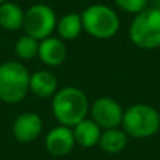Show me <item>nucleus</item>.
<instances>
[{
  "label": "nucleus",
  "instance_id": "nucleus-1",
  "mask_svg": "<svg viewBox=\"0 0 160 160\" xmlns=\"http://www.w3.org/2000/svg\"><path fill=\"white\" fill-rule=\"evenodd\" d=\"M52 114L59 125L73 128L86 119L90 112V101L83 90L75 86H66L52 97Z\"/></svg>",
  "mask_w": 160,
  "mask_h": 160
},
{
  "label": "nucleus",
  "instance_id": "nucleus-2",
  "mask_svg": "<svg viewBox=\"0 0 160 160\" xmlns=\"http://www.w3.org/2000/svg\"><path fill=\"white\" fill-rule=\"evenodd\" d=\"M28 69L18 61L0 63V101L4 104H18L30 93Z\"/></svg>",
  "mask_w": 160,
  "mask_h": 160
},
{
  "label": "nucleus",
  "instance_id": "nucleus-3",
  "mask_svg": "<svg viewBox=\"0 0 160 160\" xmlns=\"http://www.w3.org/2000/svg\"><path fill=\"white\" fill-rule=\"evenodd\" d=\"M121 127L128 138H150L155 136L160 129V114L153 105L138 102L124 111Z\"/></svg>",
  "mask_w": 160,
  "mask_h": 160
},
{
  "label": "nucleus",
  "instance_id": "nucleus-4",
  "mask_svg": "<svg viewBox=\"0 0 160 160\" xmlns=\"http://www.w3.org/2000/svg\"><path fill=\"white\" fill-rule=\"evenodd\" d=\"M129 39L141 49L152 51L160 48V10L148 6L135 14L129 25Z\"/></svg>",
  "mask_w": 160,
  "mask_h": 160
},
{
  "label": "nucleus",
  "instance_id": "nucleus-5",
  "mask_svg": "<svg viewBox=\"0 0 160 160\" xmlns=\"http://www.w3.org/2000/svg\"><path fill=\"white\" fill-rule=\"evenodd\" d=\"M83 31L96 39H110L119 30V17L107 4H91L83 10Z\"/></svg>",
  "mask_w": 160,
  "mask_h": 160
},
{
  "label": "nucleus",
  "instance_id": "nucleus-6",
  "mask_svg": "<svg viewBox=\"0 0 160 160\" xmlns=\"http://www.w3.org/2000/svg\"><path fill=\"white\" fill-rule=\"evenodd\" d=\"M58 18L52 7L44 3H37L28 7L24 13L22 30L24 34L35 38L37 41L52 37L56 31Z\"/></svg>",
  "mask_w": 160,
  "mask_h": 160
},
{
  "label": "nucleus",
  "instance_id": "nucleus-7",
  "mask_svg": "<svg viewBox=\"0 0 160 160\" xmlns=\"http://www.w3.org/2000/svg\"><path fill=\"white\" fill-rule=\"evenodd\" d=\"M124 108L112 97H98L90 104V118L102 131L119 128L124 118Z\"/></svg>",
  "mask_w": 160,
  "mask_h": 160
},
{
  "label": "nucleus",
  "instance_id": "nucleus-8",
  "mask_svg": "<svg viewBox=\"0 0 160 160\" xmlns=\"http://www.w3.org/2000/svg\"><path fill=\"white\" fill-rule=\"evenodd\" d=\"M44 129V122L42 118L37 112L27 111L21 112L16 117L13 125H11V132L20 143H31L35 139L39 138Z\"/></svg>",
  "mask_w": 160,
  "mask_h": 160
},
{
  "label": "nucleus",
  "instance_id": "nucleus-9",
  "mask_svg": "<svg viewBox=\"0 0 160 160\" xmlns=\"http://www.w3.org/2000/svg\"><path fill=\"white\" fill-rule=\"evenodd\" d=\"M76 146L73 129L65 125L53 127L45 138V149L51 156L63 158L68 156Z\"/></svg>",
  "mask_w": 160,
  "mask_h": 160
},
{
  "label": "nucleus",
  "instance_id": "nucleus-10",
  "mask_svg": "<svg viewBox=\"0 0 160 160\" xmlns=\"http://www.w3.org/2000/svg\"><path fill=\"white\" fill-rule=\"evenodd\" d=\"M68 56V48L63 39L58 37H48V38L39 41L38 58L47 66L56 68L61 66Z\"/></svg>",
  "mask_w": 160,
  "mask_h": 160
},
{
  "label": "nucleus",
  "instance_id": "nucleus-11",
  "mask_svg": "<svg viewBox=\"0 0 160 160\" xmlns=\"http://www.w3.org/2000/svg\"><path fill=\"white\" fill-rule=\"evenodd\" d=\"M59 90L58 78L49 70H37L30 76V91L39 98H49Z\"/></svg>",
  "mask_w": 160,
  "mask_h": 160
},
{
  "label": "nucleus",
  "instance_id": "nucleus-12",
  "mask_svg": "<svg viewBox=\"0 0 160 160\" xmlns=\"http://www.w3.org/2000/svg\"><path fill=\"white\" fill-rule=\"evenodd\" d=\"M72 129H73V135H75L76 145L86 148V149L98 146L102 129L91 118L87 117L86 119L80 121L78 125H75Z\"/></svg>",
  "mask_w": 160,
  "mask_h": 160
},
{
  "label": "nucleus",
  "instance_id": "nucleus-13",
  "mask_svg": "<svg viewBox=\"0 0 160 160\" xmlns=\"http://www.w3.org/2000/svg\"><path fill=\"white\" fill-rule=\"evenodd\" d=\"M128 135L122 128H112V129L102 131L98 146L104 153L108 155H118L127 148Z\"/></svg>",
  "mask_w": 160,
  "mask_h": 160
},
{
  "label": "nucleus",
  "instance_id": "nucleus-14",
  "mask_svg": "<svg viewBox=\"0 0 160 160\" xmlns=\"http://www.w3.org/2000/svg\"><path fill=\"white\" fill-rule=\"evenodd\" d=\"M25 11L17 3L6 2L0 4V28L6 31H17L22 28Z\"/></svg>",
  "mask_w": 160,
  "mask_h": 160
},
{
  "label": "nucleus",
  "instance_id": "nucleus-15",
  "mask_svg": "<svg viewBox=\"0 0 160 160\" xmlns=\"http://www.w3.org/2000/svg\"><path fill=\"white\" fill-rule=\"evenodd\" d=\"M56 31L61 39L63 41H73L83 32L82 16L79 13H68L58 20Z\"/></svg>",
  "mask_w": 160,
  "mask_h": 160
},
{
  "label": "nucleus",
  "instance_id": "nucleus-16",
  "mask_svg": "<svg viewBox=\"0 0 160 160\" xmlns=\"http://www.w3.org/2000/svg\"><path fill=\"white\" fill-rule=\"evenodd\" d=\"M38 48L39 41L24 34L14 44V52H16L17 58L21 59V61H31V59L38 56Z\"/></svg>",
  "mask_w": 160,
  "mask_h": 160
},
{
  "label": "nucleus",
  "instance_id": "nucleus-17",
  "mask_svg": "<svg viewBox=\"0 0 160 160\" xmlns=\"http://www.w3.org/2000/svg\"><path fill=\"white\" fill-rule=\"evenodd\" d=\"M117 7L129 14H138L149 6V0H114Z\"/></svg>",
  "mask_w": 160,
  "mask_h": 160
},
{
  "label": "nucleus",
  "instance_id": "nucleus-18",
  "mask_svg": "<svg viewBox=\"0 0 160 160\" xmlns=\"http://www.w3.org/2000/svg\"><path fill=\"white\" fill-rule=\"evenodd\" d=\"M149 6L153 8H158L160 10V0H149Z\"/></svg>",
  "mask_w": 160,
  "mask_h": 160
},
{
  "label": "nucleus",
  "instance_id": "nucleus-19",
  "mask_svg": "<svg viewBox=\"0 0 160 160\" xmlns=\"http://www.w3.org/2000/svg\"><path fill=\"white\" fill-rule=\"evenodd\" d=\"M6 2H8V0H0V4H3V3H6Z\"/></svg>",
  "mask_w": 160,
  "mask_h": 160
}]
</instances>
